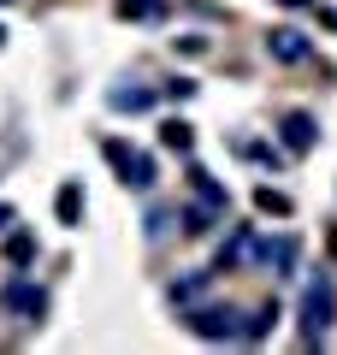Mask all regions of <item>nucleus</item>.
I'll use <instances>...</instances> for the list:
<instances>
[{
    "label": "nucleus",
    "mask_w": 337,
    "mask_h": 355,
    "mask_svg": "<svg viewBox=\"0 0 337 355\" xmlns=\"http://www.w3.org/2000/svg\"><path fill=\"white\" fill-rule=\"evenodd\" d=\"M266 53H273L278 65H302L313 53V42L302 36V30H273V36H266Z\"/></svg>",
    "instance_id": "6"
},
{
    "label": "nucleus",
    "mask_w": 337,
    "mask_h": 355,
    "mask_svg": "<svg viewBox=\"0 0 337 355\" xmlns=\"http://www.w3.org/2000/svg\"><path fill=\"white\" fill-rule=\"evenodd\" d=\"M107 101L119 107V113H148V107H154V95H148V89H112Z\"/></svg>",
    "instance_id": "13"
},
{
    "label": "nucleus",
    "mask_w": 337,
    "mask_h": 355,
    "mask_svg": "<svg viewBox=\"0 0 337 355\" xmlns=\"http://www.w3.org/2000/svg\"><path fill=\"white\" fill-rule=\"evenodd\" d=\"M207 291H213V272H184V279L172 284V302H178V308H196Z\"/></svg>",
    "instance_id": "10"
},
{
    "label": "nucleus",
    "mask_w": 337,
    "mask_h": 355,
    "mask_svg": "<svg viewBox=\"0 0 337 355\" xmlns=\"http://www.w3.org/2000/svg\"><path fill=\"white\" fill-rule=\"evenodd\" d=\"M278 137H284L290 154H308L313 142H320V125H313L308 113H284V125H278Z\"/></svg>",
    "instance_id": "7"
},
{
    "label": "nucleus",
    "mask_w": 337,
    "mask_h": 355,
    "mask_svg": "<svg viewBox=\"0 0 337 355\" xmlns=\"http://www.w3.org/2000/svg\"><path fill=\"white\" fill-rule=\"evenodd\" d=\"M101 154L112 160V172H119V184H130V190H154V160H148L142 148H130V142L107 137V142H101Z\"/></svg>",
    "instance_id": "2"
},
{
    "label": "nucleus",
    "mask_w": 337,
    "mask_h": 355,
    "mask_svg": "<svg viewBox=\"0 0 337 355\" xmlns=\"http://www.w3.org/2000/svg\"><path fill=\"white\" fill-rule=\"evenodd\" d=\"M0 302L12 308L18 320H42V308H48V296H42L36 284H30V279H12V284H6V296H0Z\"/></svg>",
    "instance_id": "5"
},
{
    "label": "nucleus",
    "mask_w": 337,
    "mask_h": 355,
    "mask_svg": "<svg viewBox=\"0 0 337 355\" xmlns=\"http://www.w3.org/2000/svg\"><path fill=\"white\" fill-rule=\"evenodd\" d=\"M160 142H166L172 154H189V142H196V137H189L184 119H166V125H160Z\"/></svg>",
    "instance_id": "15"
},
{
    "label": "nucleus",
    "mask_w": 337,
    "mask_h": 355,
    "mask_svg": "<svg viewBox=\"0 0 337 355\" xmlns=\"http://www.w3.org/2000/svg\"><path fill=\"white\" fill-rule=\"evenodd\" d=\"M196 338H207V343H231V338H243V320L231 314V308H189V320H184Z\"/></svg>",
    "instance_id": "3"
},
{
    "label": "nucleus",
    "mask_w": 337,
    "mask_h": 355,
    "mask_svg": "<svg viewBox=\"0 0 337 355\" xmlns=\"http://www.w3.org/2000/svg\"><path fill=\"white\" fill-rule=\"evenodd\" d=\"M166 231H172V214H166V207H154V214H148V237H166Z\"/></svg>",
    "instance_id": "18"
},
{
    "label": "nucleus",
    "mask_w": 337,
    "mask_h": 355,
    "mask_svg": "<svg viewBox=\"0 0 337 355\" xmlns=\"http://www.w3.org/2000/svg\"><path fill=\"white\" fill-rule=\"evenodd\" d=\"M325 243H331V254H337V231H331V237H325Z\"/></svg>",
    "instance_id": "21"
},
{
    "label": "nucleus",
    "mask_w": 337,
    "mask_h": 355,
    "mask_svg": "<svg viewBox=\"0 0 337 355\" xmlns=\"http://www.w3.org/2000/svg\"><path fill=\"white\" fill-rule=\"evenodd\" d=\"M53 207H60V225H77V219H83V190H77V184H65Z\"/></svg>",
    "instance_id": "14"
},
{
    "label": "nucleus",
    "mask_w": 337,
    "mask_h": 355,
    "mask_svg": "<svg viewBox=\"0 0 337 355\" xmlns=\"http://www.w3.org/2000/svg\"><path fill=\"white\" fill-rule=\"evenodd\" d=\"M189 190H196V202L219 207V214H225V207H231V196H225V184H219V178H207V172H201V166H189Z\"/></svg>",
    "instance_id": "9"
},
{
    "label": "nucleus",
    "mask_w": 337,
    "mask_h": 355,
    "mask_svg": "<svg viewBox=\"0 0 337 355\" xmlns=\"http://www.w3.org/2000/svg\"><path fill=\"white\" fill-rule=\"evenodd\" d=\"M254 207L284 219V214H290V196H284V190H273V184H261V190H254Z\"/></svg>",
    "instance_id": "16"
},
{
    "label": "nucleus",
    "mask_w": 337,
    "mask_h": 355,
    "mask_svg": "<svg viewBox=\"0 0 337 355\" xmlns=\"http://www.w3.org/2000/svg\"><path fill=\"white\" fill-rule=\"evenodd\" d=\"M0 42H6V30H0Z\"/></svg>",
    "instance_id": "22"
},
{
    "label": "nucleus",
    "mask_w": 337,
    "mask_h": 355,
    "mask_svg": "<svg viewBox=\"0 0 337 355\" xmlns=\"http://www.w3.org/2000/svg\"><path fill=\"white\" fill-rule=\"evenodd\" d=\"M331 320H337V284L320 272V279L308 284V296H302V338L320 343L325 331H331Z\"/></svg>",
    "instance_id": "1"
},
{
    "label": "nucleus",
    "mask_w": 337,
    "mask_h": 355,
    "mask_svg": "<svg viewBox=\"0 0 337 355\" xmlns=\"http://www.w3.org/2000/svg\"><path fill=\"white\" fill-rule=\"evenodd\" d=\"M0 6H6V0H0Z\"/></svg>",
    "instance_id": "23"
},
{
    "label": "nucleus",
    "mask_w": 337,
    "mask_h": 355,
    "mask_svg": "<svg viewBox=\"0 0 337 355\" xmlns=\"http://www.w3.org/2000/svg\"><path fill=\"white\" fill-rule=\"evenodd\" d=\"M278 6H313V0H278Z\"/></svg>",
    "instance_id": "20"
},
{
    "label": "nucleus",
    "mask_w": 337,
    "mask_h": 355,
    "mask_svg": "<svg viewBox=\"0 0 337 355\" xmlns=\"http://www.w3.org/2000/svg\"><path fill=\"white\" fill-rule=\"evenodd\" d=\"M178 219H184V231H196V237H201V231H213V225H219V207H207V202H189L184 207V214H178Z\"/></svg>",
    "instance_id": "12"
},
{
    "label": "nucleus",
    "mask_w": 337,
    "mask_h": 355,
    "mask_svg": "<svg viewBox=\"0 0 337 355\" xmlns=\"http://www.w3.org/2000/svg\"><path fill=\"white\" fill-rule=\"evenodd\" d=\"M243 261H254V231H249V225H237L231 237L219 243V266H213V272H225V266H243Z\"/></svg>",
    "instance_id": "8"
},
{
    "label": "nucleus",
    "mask_w": 337,
    "mask_h": 355,
    "mask_svg": "<svg viewBox=\"0 0 337 355\" xmlns=\"http://www.w3.org/2000/svg\"><path fill=\"white\" fill-rule=\"evenodd\" d=\"M0 225H12V207H0Z\"/></svg>",
    "instance_id": "19"
},
{
    "label": "nucleus",
    "mask_w": 337,
    "mask_h": 355,
    "mask_svg": "<svg viewBox=\"0 0 337 355\" xmlns=\"http://www.w3.org/2000/svg\"><path fill=\"white\" fill-rule=\"evenodd\" d=\"M273 326H278V302H261V308H254L249 320H243V343H261V338H266Z\"/></svg>",
    "instance_id": "11"
},
{
    "label": "nucleus",
    "mask_w": 337,
    "mask_h": 355,
    "mask_svg": "<svg viewBox=\"0 0 337 355\" xmlns=\"http://www.w3.org/2000/svg\"><path fill=\"white\" fill-rule=\"evenodd\" d=\"M30 254H36V237H24V231H18V237L6 243V261H12V266H24Z\"/></svg>",
    "instance_id": "17"
},
{
    "label": "nucleus",
    "mask_w": 337,
    "mask_h": 355,
    "mask_svg": "<svg viewBox=\"0 0 337 355\" xmlns=\"http://www.w3.org/2000/svg\"><path fill=\"white\" fill-rule=\"evenodd\" d=\"M296 237H254V261H261V266H273V272H278V279H284V272H290V266H296Z\"/></svg>",
    "instance_id": "4"
}]
</instances>
